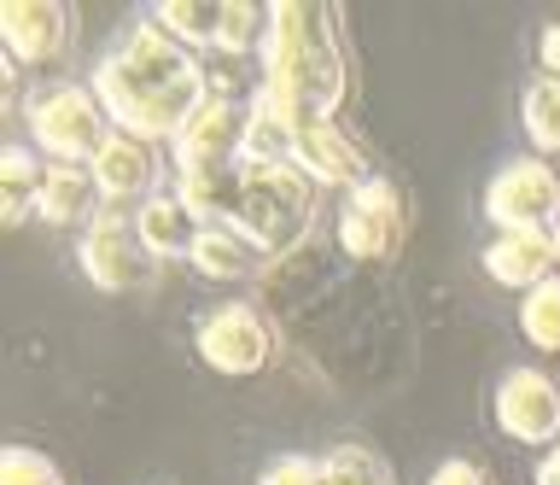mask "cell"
I'll list each match as a JSON object with an SVG mask.
<instances>
[{"label": "cell", "instance_id": "obj_6", "mask_svg": "<svg viewBox=\"0 0 560 485\" xmlns=\"http://www.w3.org/2000/svg\"><path fill=\"white\" fill-rule=\"evenodd\" d=\"M409 222L415 217H409L402 187L392 176H368L362 187L345 194L332 234H339L345 257H357V264H392V257L409 246Z\"/></svg>", "mask_w": 560, "mask_h": 485}, {"label": "cell", "instance_id": "obj_18", "mask_svg": "<svg viewBox=\"0 0 560 485\" xmlns=\"http://www.w3.org/2000/svg\"><path fill=\"white\" fill-rule=\"evenodd\" d=\"M94 199H100V187H94V170L88 164H47V176H42V194H35V217L47 222V229H70V222H94Z\"/></svg>", "mask_w": 560, "mask_h": 485}, {"label": "cell", "instance_id": "obj_22", "mask_svg": "<svg viewBox=\"0 0 560 485\" xmlns=\"http://www.w3.org/2000/svg\"><path fill=\"white\" fill-rule=\"evenodd\" d=\"M514 322H520V334H525V345H532V351L560 357V275L525 292L520 310H514Z\"/></svg>", "mask_w": 560, "mask_h": 485}, {"label": "cell", "instance_id": "obj_5", "mask_svg": "<svg viewBox=\"0 0 560 485\" xmlns=\"http://www.w3.org/2000/svg\"><path fill=\"white\" fill-rule=\"evenodd\" d=\"M192 351L210 374L222 380H252L275 362L280 351V334L275 322L262 316V304L252 299H222L217 310H205L199 327H192Z\"/></svg>", "mask_w": 560, "mask_h": 485}, {"label": "cell", "instance_id": "obj_25", "mask_svg": "<svg viewBox=\"0 0 560 485\" xmlns=\"http://www.w3.org/2000/svg\"><path fill=\"white\" fill-rule=\"evenodd\" d=\"M257 485H332L327 480V462L322 457H275V462H262V474H257Z\"/></svg>", "mask_w": 560, "mask_h": 485}, {"label": "cell", "instance_id": "obj_14", "mask_svg": "<svg viewBox=\"0 0 560 485\" xmlns=\"http://www.w3.org/2000/svg\"><path fill=\"white\" fill-rule=\"evenodd\" d=\"M94 187H100V205H147L152 194H158V147H147V141H135V135H122V129H112V141H105L100 152H94Z\"/></svg>", "mask_w": 560, "mask_h": 485}, {"label": "cell", "instance_id": "obj_4", "mask_svg": "<svg viewBox=\"0 0 560 485\" xmlns=\"http://www.w3.org/2000/svg\"><path fill=\"white\" fill-rule=\"evenodd\" d=\"M30 147L47 152V164H94V152L112 141V117H105L94 82H42L24 100Z\"/></svg>", "mask_w": 560, "mask_h": 485}, {"label": "cell", "instance_id": "obj_9", "mask_svg": "<svg viewBox=\"0 0 560 485\" xmlns=\"http://www.w3.org/2000/svg\"><path fill=\"white\" fill-rule=\"evenodd\" d=\"M490 415L497 432H508L514 444L532 450H555L560 444V380L537 362H514L502 369L497 392H490Z\"/></svg>", "mask_w": 560, "mask_h": 485}, {"label": "cell", "instance_id": "obj_2", "mask_svg": "<svg viewBox=\"0 0 560 485\" xmlns=\"http://www.w3.org/2000/svg\"><path fill=\"white\" fill-rule=\"evenodd\" d=\"M257 59H262L257 100L275 106L287 124L345 112L350 42H345L339 7H315V0H280V7H269V36H262Z\"/></svg>", "mask_w": 560, "mask_h": 485}, {"label": "cell", "instance_id": "obj_1", "mask_svg": "<svg viewBox=\"0 0 560 485\" xmlns=\"http://www.w3.org/2000/svg\"><path fill=\"white\" fill-rule=\"evenodd\" d=\"M94 94L105 117H112V129L135 135L147 147H175L182 129L192 124V112L210 100V71L170 30H158L152 19H135L100 54Z\"/></svg>", "mask_w": 560, "mask_h": 485}, {"label": "cell", "instance_id": "obj_19", "mask_svg": "<svg viewBox=\"0 0 560 485\" xmlns=\"http://www.w3.org/2000/svg\"><path fill=\"white\" fill-rule=\"evenodd\" d=\"M228 7H234V0H158L152 24L170 30V36L182 47H192V54H222Z\"/></svg>", "mask_w": 560, "mask_h": 485}, {"label": "cell", "instance_id": "obj_27", "mask_svg": "<svg viewBox=\"0 0 560 485\" xmlns=\"http://www.w3.org/2000/svg\"><path fill=\"white\" fill-rule=\"evenodd\" d=\"M537 77H560V12L537 24Z\"/></svg>", "mask_w": 560, "mask_h": 485}, {"label": "cell", "instance_id": "obj_26", "mask_svg": "<svg viewBox=\"0 0 560 485\" xmlns=\"http://www.w3.org/2000/svg\"><path fill=\"white\" fill-rule=\"evenodd\" d=\"M427 485H497V474H490L485 462H472V457H444L432 467Z\"/></svg>", "mask_w": 560, "mask_h": 485}, {"label": "cell", "instance_id": "obj_8", "mask_svg": "<svg viewBox=\"0 0 560 485\" xmlns=\"http://www.w3.org/2000/svg\"><path fill=\"white\" fill-rule=\"evenodd\" d=\"M485 222L497 234H520V229H555L560 234V170L549 159H537V152L508 159L485 182Z\"/></svg>", "mask_w": 560, "mask_h": 485}, {"label": "cell", "instance_id": "obj_12", "mask_svg": "<svg viewBox=\"0 0 560 485\" xmlns=\"http://www.w3.org/2000/svg\"><path fill=\"white\" fill-rule=\"evenodd\" d=\"M479 269L502 292H532L560 275V234L555 229H520V234H490V246L479 252Z\"/></svg>", "mask_w": 560, "mask_h": 485}, {"label": "cell", "instance_id": "obj_3", "mask_svg": "<svg viewBox=\"0 0 560 485\" xmlns=\"http://www.w3.org/2000/svg\"><path fill=\"white\" fill-rule=\"evenodd\" d=\"M315 222H322V187H315L298 164H257L245 170V194L234 229L269 257H292L298 246H310Z\"/></svg>", "mask_w": 560, "mask_h": 485}, {"label": "cell", "instance_id": "obj_28", "mask_svg": "<svg viewBox=\"0 0 560 485\" xmlns=\"http://www.w3.org/2000/svg\"><path fill=\"white\" fill-rule=\"evenodd\" d=\"M532 485H560V444L537 457V467H532Z\"/></svg>", "mask_w": 560, "mask_h": 485}, {"label": "cell", "instance_id": "obj_20", "mask_svg": "<svg viewBox=\"0 0 560 485\" xmlns=\"http://www.w3.org/2000/svg\"><path fill=\"white\" fill-rule=\"evenodd\" d=\"M47 164L35 159V147H0V222L24 229L35 217V194H42Z\"/></svg>", "mask_w": 560, "mask_h": 485}, {"label": "cell", "instance_id": "obj_10", "mask_svg": "<svg viewBox=\"0 0 560 485\" xmlns=\"http://www.w3.org/2000/svg\"><path fill=\"white\" fill-rule=\"evenodd\" d=\"M292 164L304 170V176L332 194H350V187H362L374 176V164H368V152L357 147V135H350L339 117H304V124H292Z\"/></svg>", "mask_w": 560, "mask_h": 485}, {"label": "cell", "instance_id": "obj_11", "mask_svg": "<svg viewBox=\"0 0 560 485\" xmlns=\"http://www.w3.org/2000/svg\"><path fill=\"white\" fill-rule=\"evenodd\" d=\"M77 42V12L65 0H7L0 7V47L18 65H65Z\"/></svg>", "mask_w": 560, "mask_h": 485}, {"label": "cell", "instance_id": "obj_13", "mask_svg": "<svg viewBox=\"0 0 560 485\" xmlns=\"http://www.w3.org/2000/svg\"><path fill=\"white\" fill-rule=\"evenodd\" d=\"M245 117H252V100L234 94H210L199 112H192V124L182 129V141L170 147L175 170L187 164H240V147H245Z\"/></svg>", "mask_w": 560, "mask_h": 485}, {"label": "cell", "instance_id": "obj_17", "mask_svg": "<svg viewBox=\"0 0 560 485\" xmlns=\"http://www.w3.org/2000/svg\"><path fill=\"white\" fill-rule=\"evenodd\" d=\"M135 234L158 264H170V257H192V246H199V217L175 194H152L147 205H135Z\"/></svg>", "mask_w": 560, "mask_h": 485}, {"label": "cell", "instance_id": "obj_15", "mask_svg": "<svg viewBox=\"0 0 560 485\" xmlns=\"http://www.w3.org/2000/svg\"><path fill=\"white\" fill-rule=\"evenodd\" d=\"M240 194H245V164H187V170H175V199L199 217V229L234 222Z\"/></svg>", "mask_w": 560, "mask_h": 485}, {"label": "cell", "instance_id": "obj_23", "mask_svg": "<svg viewBox=\"0 0 560 485\" xmlns=\"http://www.w3.org/2000/svg\"><path fill=\"white\" fill-rule=\"evenodd\" d=\"M322 462H327V480H332V485H397L392 462H385L374 444H357V439L332 444Z\"/></svg>", "mask_w": 560, "mask_h": 485}, {"label": "cell", "instance_id": "obj_7", "mask_svg": "<svg viewBox=\"0 0 560 485\" xmlns=\"http://www.w3.org/2000/svg\"><path fill=\"white\" fill-rule=\"evenodd\" d=\"M77 269H82V281L94 292H140V287H152L158 257L140 246L129 211L100 205L94 222L77 234Z\"/></svg>", "mask_w": 560, "mask_h": 485}, {"label": "cell", "instance_id": "obj_21", "mask_svg": "<svg viewBox=\"0 0 560 485\" xmlns=\"http://www.w3.org/2000/svg\"><path fill=\"white\" fill-rule=\"evenodd\" d=\"M520 129L537 147V159L560 152V77H532L520 94Z\"/></svg>", "mask_w": 560, "mask_h": 485}, {"label": "cell", "instance_id": "obj_16", "mask_svg": "<svg viewBox=\"0 0 560 485\" xmlns=\"http://www.w3.org/2000/svg\"><path fill=\"white\" fill-rule=\"evenodd\" d=\"M192 269L205 275V281H257L262 269H269V257H262L252 240H245L234 222H210V229H199V246H192L187 257Z\"/></svg>", "mask_w": 560, "mask_h": 485}, {"label": "cell", "instance_id": "obj_24", "mask_svg": "<svg viewBox=\"0 0 560 485\" xmlns=\"http://www.w3.org/2000/svg\"><path fill=\"white\" fill-rule=\"evenodd\" d=\"M0 485H70L65 467L35 444H7L0 450Z\"/></svg>", "mask_w": 560, "mask_h": 485}]
</instances>
